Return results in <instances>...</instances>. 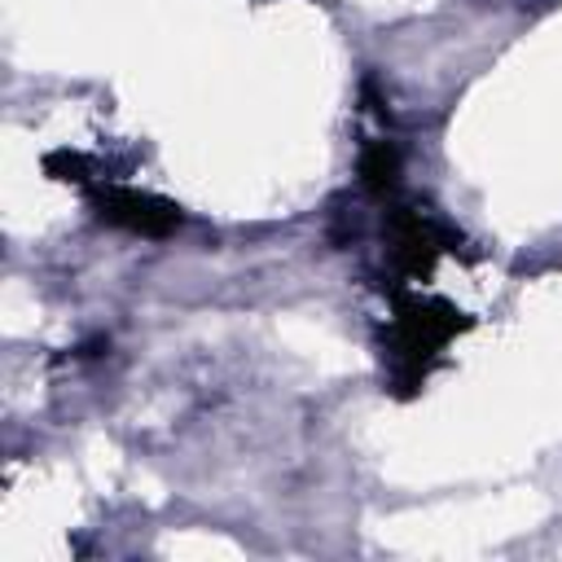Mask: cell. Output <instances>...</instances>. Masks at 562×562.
I'll return each mask as SVG.
<instances>
[{
  "mask_svg": "<svg viewBox=\"0 0 562 562\" xmlns=\"http://www.w3.org/2000/svg\"><path fill=\"white\" fill-rule=\"evenodd\" d=\"M465 312H457L443 299H400L395 303V321L386 334V360H391V382L408 395L426 382L430 364L439 360V351L465 329Z\"/></svg>",
  "mask_w": 562,
  "mask_h": 562,
  "instance_id": "obj_1",
  "label": "cell"
},
{
  "mask_svg": "<svg viewBox=\"0 0 562 562\" xmlns=\"http://www.w3.org/2000/svg\"><path fill=\"white\" fill-rule=\"evenodd\" d=\"M92 206L105 224H114L123 233H136V237H167L171 228H180V206L158 198V193L105 184V189H97Z\"/></svg>",
  "mask_w": 562,
  "mask_h": 562,
  "instance_id": "obj_2",
  "label": "cell"
},
{
  "mask_svg": "<svg viewBox=\"0 0 562 562\" xmlns=\"http://www.w3.org/2000/svg\"><path fill=\"white\" fill-rule=\"evenodd\" d=\"M448 241L452 237L426 211H417V206H395L391 220H386V255L408 277L430 272V263L448 250Z\"/></svg>",
  "mask_w": 562,
  "mask_h": 562,
  "instance_id": "obj_3",
  "label": "cell"
},
{
  "mask_svg": "<svg viewBox=\"0 0 562 562\" xmlns=\"http://www.w3.org/2000/svg\"><path fill=\"white\" fill-rule=\"evenodd\" d=\"M356 176L378 198L395 193V184H400V149L391 140H364L360 154H356Z\"/></svg>",
  "mask_w": 562,
  "mask_h": 562,
  "instance_id": "obj_4",
  "label": "cell"
}]
</instances>
